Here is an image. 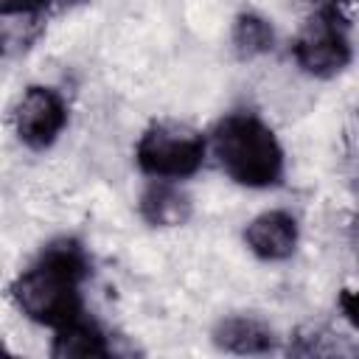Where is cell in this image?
Masks as SVG:
<instances>
[{
    "label": "cell",
    "mask_w": 359,
    "mask_h": 359,
    "mask_svg": "<svg viewBox=\"0 0 359 359\" xmlns=\"http://www.w3.org/2000/svg\"><path fill=\"white\" fill-rule=\"evenodd\" d=\"M90 269L93 264L87 247L73 236H56L11 280V303L25 320L56 331L84 314L81 289Z\"/></svg>",
    "instance_id": "1"
},
{
    "label": "cell",
    "mask_w": 359,
    "mask_h": 359,
    "mask_svg": "<svg viewBox=\"0 0 359 359\" xmlns=\"http://www.w3.org/2000/svg\"><path fill=\"white\" fill-rule=\"evenodd\" d=\"M208 154L216 160L219 171L241 188L266 191L278 188L286 177V151L275 129L250 109L224 112L213 123Z\"/></svg>",
    "instance_id": "2"
},
{
    "label": "cell",
    "mask_w": 359,
    "mask_h": 359,
    "mask_svg": "<svg viewBox=\"0 0 359 359\" xmlns=\"http://www.w3.org/2000/svg\"><path fill=\"white\" fill-rule=\"evenodd\" d=\"M208 160V135L185 121H151L137 143L135 163L149 180H174L182 182L194 177Z\"/></svg>",
    "instance_id": "3"
},
{
    "label": "cell",
    "mask_w": 359,
    "mask_h": 359,
    "mask_svg": "<svg viewBox=\"0 0 359 359\" xmlns=\"http://www.w3.org/2000/svg\"><path fill=\"white\" fill-rule=\"evenodd\" d=\"M292 62L311 79H334L353 62V28L342 8L320 6L297 28L289 45Z\"/></svg>",
    "instance_id": "4"
},
{
    "label": "cell",
    "mask_w": 359,
    "mask_h": 359,
    "mask_svg": "<svg viewBox=\"0 0 359 359\" xmlns=\"http://www.w3.org/2000/svg\"><path fill=\"white\" fill-rule=\"evenodd\" d=\"M14 135L17 140L31 151L50 149L62 132L67 129L70 112L67 101L56 87L48 84H31L22 90V95L14 104Z\"/></svg>",
    "instance_id": "5"
},
{
    "label": "cell",
    "mask_w": 359,
    "mask_h": 359,
    "mask_svg": "<svg viewBox=\"0 0 359 359\" xmlns=\"http://www.w3.org/2000/svg\"><path fill=\"white\" fill-rule=\"evenodd\" d=\"M244 244L264 264L289 261L300 244V222L292 210H283V208L261 210L247 222Z\"/></svg>",
    "instance_id": "6"
},
{
    "label": "cell",
    "mask_w": 359,
    "mask_h": 359,
    "mask_svg": "<svg viewBox=\"0 0 359 359\" xmlns=\"http://www.w3.org/2000/svg\"><path fill=\"white\" fill-rule=\"evenodd\" d=\"M137 216L149 227L174 230L194 216V199L174 180H149L137 196Z\"/></svg>",
    "instance_id": "7"
},
{
    "label": "cell",
    "mask_w": 359,
    "mask_h": 359,
    "mask_svg": "<svg viewBox=\"0 0 359 359\" xmlns=\"http://www.w3.org/2000/svg\"><path fill=\"white\" fill-rule=\"evenodd\" d=\"M213 345L224 353L261 356L278 348L275 328L255 314H227L213 325Z\"/></svg>",
    "instance_id": "8"
},
{
    "label": "cell",
    "mask_w": 359,
    "mask_h": 359,
    "mask_svg": "<svg viewBox=\"0 0 359 359\" xmlns=\"http://www.w3.org/2000/svg\"><path fill=\"white\" fill-rule=\"evenodd\" d=\"M109 353H112V345H109L107 331L87 314L53 331L50 356L56 359H73V356L87 359V356H109Z\"/></svg>",
    "instance_id": "9"
},
{
    "label": "cell",
    "mask_w": 359,
    "mask_h": 359,
    "mask_svg": "<svg viewBox=\"0 0 359 359\" xmlns=\"http://www.w3.org/2000/svg\"><path fill=\"white\" fill-rule=\"evenodd\" d=\"M275 25L258 14V11H241L236 14L233 20V28H230V48L233 53L241 59V62H250V59H258V56H266L275 50Z\"/></svg>",
    "instance_id": "10"
},
{
    "label": "cell",
    "mask_w": 359,
    "mask_h": 359,
    "mask_svg": "<svg viewBox=\"0 0 359 359\" xmlns=\"http://www.w3.org/2000/svg\"><path fill=\"white\" fill-rule=\"evenodd\" d=\"M45 20L48 17L39 11L0 14V56L11 59L20 53H28L45 34Z\"/></svg>",
    "instance_id": "11"
},
{
    "label": "cell",
    "mask_w": 359,
    "mask_h": 359,
    "mask_svg": "<svg viewBox=\"0 0 359 359\" xmlns=\"http://www.w3.org/2000/svg\"><path fill=\"white\" fill-rule=\"evenodd\" d=\"M20 11H39L48 17L45 0H0V14H20Z\"/></svg>",
    "instance_id": "12"
},
{
    "label": "cell",
    "mask_w": 359,
    "mask_h": 359,
    "mask_svg": "<svg viewBox=\"0 0 359 359\" xmlns=\"http://www.w3.org/2000/svg\"><path fill=\"white\" fill-rule=\"evenodd\" d=\"M79 3H84V0H45V11L48 14L50 11H65V8H73Z\"/></svg>",
    "instance_id": "13"
},
{
    "label": "cell",
    "mask_w": 359,
    "mask_h": 359,
    "mask_svg": "<svg viewBox=\"0 0 359 359\" xmlns=\"http://www.w3.org/2000/svg\"><path fill=\"white\" fill-rule=\"evenodd\" d=\"M309 3H311L314 8H320V6H331V8H342V11L353 6V0H309Z\"/></svg>",
    "instance_id": "14"
}]
</instances>
